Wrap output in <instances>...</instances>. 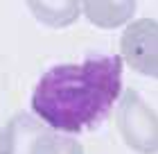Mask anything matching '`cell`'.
<instances>
[{"instance_id": "52a82bcc", "label": "cell", "mask_w": 158, "mask_h": 154, "mask_svg": "<svg viewBox=\"0 0 158 154\" xmlns=\"http://www.w3.org/2000/svg\"><path fill=\"white\" fill-rule=\"evenodd\" d=\"M0 154H9V131H7V127H0Z\"/></svg>"}, {"instance_id": "7a4b0ae2", "label": "cell", "mask_w": 158, "mask_h": 154, "mask_svg": "<svg viewBox=\"0 0 158 154\" xmlns=\"http://www.w3.org/2000/svg\"><path fill=\"white\" fill-rule=\"evenodd\" d=\"M115 127L122 143L135 154H158V111L138 91H122L115 104Z\"/></svg>"}, {"instance_id": "277c9868", "label": "cell", "mask_w": 158, "mask_h": 154, "mask_svg": "<svg viewBox=\"0 0 158 154\" xmlns=\"http://www.w3.org/2000/svg\"><path fill=\"white\" fill-rule=\"evenodd\" d=\"M120 57L131 70L158 79V20L135 18L120 36Z\"/></svg>"}, {"instance_id": "8992f818", "label": "cell", "mask_w": 158, "mask_h": 154, "mask_svg": "<svg viewBox=\"0 0 158 154\" xmlns=\"http://www.w3.org/2000/svg\"><path fill=\"white\" fill-rule=\"evenodd\" d=\"M27 9L41 25L63 30L81 16V0H25Z\"/></svg>"}, {"instance_id": "3957f363", "label": "cell", "mask_w": 158, "mask_h": 154, "mask_svg": "<svg viewBox=\"0 0 158 154\" xmlns=\"http://www.w3.org/2000/svg\"><path fill=\"white\" fill-rule=\"evenodd\" d=\"M9 154H84L81 143L73 134H63L36 116L20 113L9 125Z\"/></svg>"}, {"instance_id": "5b68a950", "label": "cell", "mask_w": 158, "mask_h": 154, "mask_svg": "<svg viewBox=\"0 0 158 154\" xmlns=\"http://www.w3.org/2000/svg\"><path fill=\"white\" fill-rule=\"evenodd\" d=\"M138 0H81V14L99 30H118L131 23Z\"/></svg>"}, {"instance_id": "6da1fadb", "label": "cell", "mask_w": 158, "mask_h": 154, "mask_svg": "<svg viewBox=\"0 0 158 154\" xmlns=\"http://www.w3.org/2000/svg\"><path fill=\"white\" fill-rule=\"evenodd\" d=\"M120 55L59 64L43 73L32 91V113L63 134H81L102 125L122 95Z\"/></svg>"}]
</instances>
